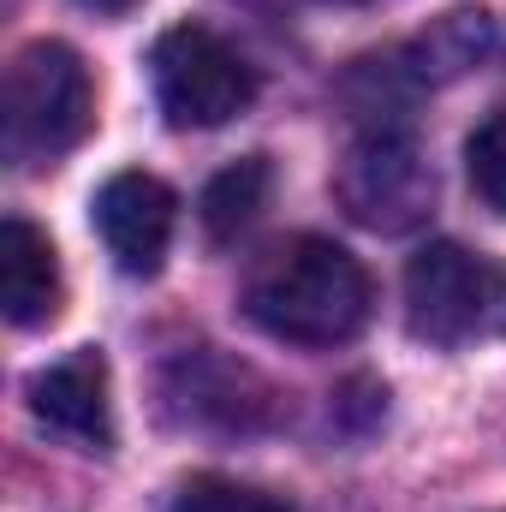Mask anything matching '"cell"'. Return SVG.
<instances>
[{
    "mask_svg": "<svg viewBox=\"0 0 506 512\" xmlns=\"http://www.w3.org/2000/svg\"><path fill=\"white\" fill-rule=\"evenodd\" d=\"M381 411H387V387L364 382V376H358V382H346V387H340V399H334V417H340L346 429H370Z\"/></svg>",
    "mask_w": 506,
    "mask_h": 512,
    "instance_id": "4fadbf2b",
    "label": "cell"
},
{
    "mask_svg": "<svg viewBox=\"0 0 506 512\" xmlns=\"http://www.w3.org/2000/svg\"><path fill=\"white\" fill-rule=\"evenodd\" d=\"M268 185H274V167H268V155H245V161L221 167V173L203 185V203H197V215H203V233H209L215 245L239 239L256 215H262V203H268Z\"/></svg>",
    "mask_w": 506,
    "mask_h": 512,
    "instance_id": "30bf717a",
    "label": "cell"
},
{
    "mask_svg": "<svg viewBox=\"0 0 506 512\" xmlns=\"http://www.w3.org/2000/svg\"><path fill=\"white\" fill-rule=\"evenodd\" d=\"M465 173H471V191L506 215V108H495L483 126L471 131V143H465Z\"/></svg>",
    "mask_w": 506,
    "mask_h": 512,
    "instance_id": "7c38bea8",
    "label": "cell"
},
{
    "mask_svg": "<svg viewBox=\"0 0 506 512\" xmlns=\"http://www.w3.org/2000/svg\"><path fill=\"white\" fill-rule=\"evenodd\" d=\"M90 215H96V233H102L108 256L120 262V274L149 280L167 262L173 227H179V197L155 173H114L96 191Z\"/></svg>",
    "mask_w": 506,
    "mask_h": 512,
    "instance_id": "8992f818",
    "label": "cell"
},
{
    "mask_svg": "<svg viewBox=\"0 0 506 512\" xmlns=\"http://www.w3.org/2000/svg\"><path fill=\"white\" fill-rule=\"evenodd\" d=\"M0 310L12 328H42L60 316V256L42 227L18 215L0 227Z\"/></svg>",
    "mask_w": 506,
    "mask_h": 512,
    "instance_id": "9c48e42d",
    "label": "cell"
},
{
    "mask_svg": "<svg viewBox=\"0 0 506 512\" xmlns=\"http://www.w3.org/2000/svg\"><path fill=\"white\" fill-rule=\"evenodd\" d=\"M78 6H90V12H102V18H120V12L137 6V0H78Z\"/></svg>",
    "mask_w": 506,
    "mask_h": 512,
    "instance_id": "5bb4252c",
    "label": "cell"
},
{
    "mask_svg": "<svg viewBox=\"0 0 506 512\" xmlns=\"http://www.w3.org/2000/svg\"><path fill=\"white\" fill-rule=\"evenodd\" d=\"M167 399L191 417V423H215V429H262L280 417L274 387L256 376L251 364H233L209 346L173 358L167 370Z\"/></svg>",
    "mask_w": 506,
    "mask_h": 512,
    "instance_id": "ba28073f",
    "label": "cell"
},
{
    "mask_svg": "<svg viewBox=\"0 0 506 512\" xmlns=\"http://www.w3.org/2000/svg\"><path fill=\"white\" fill-rule=\"evenodd\" d=\"M155 108L179 131H215L256 102V72L209 24H173L149 54Z\"/></svg>",
    "mask_w": 506,
    "mask_h": 512,
    "instance_id": "277c9868",
    "label": "cell"
},
{
    "mask_svg": "<svg viewBox=\"0 0 506 512\" xmlns=\"http://www.w3.org/2000/svg\"><path fill=\"white\" fill-rule=\"evenodd\" d=\"M30 411L42 429L66 435L84 453H108L114 447V399H108V358L96 346L66 352L60 364L30 376Z\"/></svg>",
    "mask_w": 506,
    "mask_h": 512,
    "instance_id": "52a82bcc",
    "label": "cell"
},
{
    "mask_svg": "<svg viewBox=\"0 0 506 512\" xmlns=\"http://www.w3.org/2000/svg\"><path fill=\"white\" fill-rule=\"evenodd\" d=\"M239 304L262 334L286 346H346L352 334H364L376 292L364 262L346 245L298 233L251 262Z\"/></svg>",
    "mask_w": 506,
    "mask_h": 512,
    "instance_id": "6da1fadb",
    "label": "cell"
},
{
    "mask_svg": "<svg viewBox=\"0 0 506 512\" xmlns=\"http://www.w3.org/2000/svg\"><path fill=\"white\" fill-rule=\"evenodd\" d=\"M405 328L441 352L506 340V262L453 239L423 245L405 262Z\"/></svg>",
    "mask_w": 506,
    "mask_h": 512,
    "instance_id": "3957f363",
    "label": "cell"
},
{
    "mask_svg": "<svg viewBox=\"0 0 506 512\" xmlns=\"http://www.w3.org/2000/svg\"><path fill=\"white\" fill-rule=\"evenodd\" d=\"M346 6H358V0H346Z\"/></svg>",
    "mask_w": 506,
    "mask_h": 512,
    "instance_id": "9a60e30c",
    "label": "cell"
},
{
    "mask_svg": "<svg viewBox=\"0 0 506 512\" xmlns=\"http://www.w3.org/2000/svg\"><path fill=\"white\" fill-rule=\"evenodd\" d=\"M167 512H292V501H280V495H268L256 483H239V477L203 471V477H185L173 489Z\"/></svg>",
    "mask_w": 506,
    "mask_h": 512,
    "instance_id": "8fae6325",
    "label": "cell"
},
{
    "mask_svg": "<svg viewBox=\"0 0 506 512\" xmlns=\"http://www.w3.org/2000/svg\"><path fill=\"white\" fill-rule=\"evenodd\" d=\"M96 126V84L78 48L24 42L6 66V161L54 167Z\"/></svg>",
    "mask_w": 506,
    "mask_h": 512,
    "instance_id": "7a4b0ae2",
    "label": "cell"
},
{
    "mask_svg": "<svg viewBox=\"0 0 506 512\" xmlns=\"http://www.w3.org/2000/svg\"><path fill=\"white\" fill-rule=\"evenodd\" d=\"M334 203L370 233H411L435 209V167L411 126H370L334 167Z\"/></svg>",
    "mask_w": 506,
    "mask_h": 512,
    "instance_id": "5b68a950",
    "label": "cell"
}]
</instances>
